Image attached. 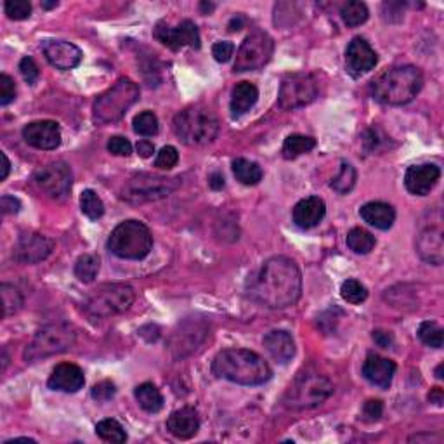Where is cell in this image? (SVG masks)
I'll list each match as a JSON object with an SVG mask.
<instances>
[{
  "mask_svg": "<svg viewBox=\"0 0 444 444\" xmlns=\"http://www.w3.org/2000/svg\"><path fill=\"white\" fill-rule=\"evenodd\" d=\"M248 293L264 307H290L297 304L302 293L300 269L288 257H271L252 278Z\"/></svg>",
  "mask_w": 444,
  "mask_h": 444,
  "instance_id": "6da1fadb",
  "label": "cell"
},
{
  "mask_svg": "<svg viewBox=\"0 0 444 444\" xmlns=\"http://www.w3.org/2000/svg\"><path fill=\"white\" fill-rule=\"evenodd\" d=\"M212 371L219 378L239 385H260L273 377L267 361L248 349H225L219 352L212 363Z\"/></svg>",
  "mask_w": 444,
  "mask_h": 444,
  "instance_id": "7a4b0ae2",
  "label": "cell"
},
{
  "mask_svg": "<svg viewBox=\"0 0 444 444\" xmlns=\"http://www.w3.org/2000/svg\"><path fill=\"white\" fill-rule=\"evenodd\" d=\"M423 75L416 66H394L371 82V94L385 106H401L409 103L422 90Z\"/></svg>",
  "mask_w": 444,
  "mask_h": 444,
  "instance_id": "3957f363",
  "label": "cell"
},
{
  "mask_svg": "<svg viewBox=\"0 0 444 444\" xmlns=\"http://www.w3.org/2000/svg\"><path fill=\"white\" fill-rule=\"evenodd\" d=\"M173 132L187 146H203L219 134V120L208 108L189 106L173 118Z\"/></svg>",
  "mask_w": 444,
  "mask_h": 444,
  "instance_id": "277c9868",
  "label": "cell"
},
{
  "mask_svg": "<svg viewBox=\"0 0 444 444\" xmlns=\"http://www.w3.org/2000/svg\"><path fill=\"white\" fill-rule=\"evenodd\" d=\"M333 394V384L318 371H300L288 385L283 402L291 409H309L323 404Z\"/></svg>",
  "mask_w": 444,
  "mask_h": 444,
  "instance_id": "5b68a950",
  "label": "cell"
},
{
  "mask_svg": "<svg viewBox=\"0 0 444 444\" xmlns=\"http://www.w3.org/2000/svg\"><path fill=\"white\" fill-rule=\"evenodd\" d=\"M139 94L141 90L137 83L132 82L130 78H120L106 92L97 96L92 108L94 121L97 125H106L121 120L128 108L137 103Z\"/></svg>",
  "mask_w": 444,
  "mask_h": 444,
  "instance_id": "8992f818",
  "label": "cell"
},
{
  "mask_svg": "<svg viewBox=\"0 0 444 444\" xmlns=\"http://www.w3.org/2000/svg\"><path fill=\"white\" fill-rule=\"evenodd\" d=\"M151 248V231L139 221L121 222L108 238V250L120 259L141 260L149 255Z\"/></svg>",
  "mask_w": 444,
  "mask_h": 444,
  "instance_id": "52a82bcc",
  "label": "cell"
},
{
  "mask_svg": "<svg viewBox=\"0 0 444 444\" xmlns=\"http://www.w3.org/2000/svg\"><path fill=\"white\" fill-rule=\"evenodd\" d=\"M134 298L135 291L130 284L104 283L87 297L83 307L92 318H110L127 311L134 304Z\"/></svg>",
  "mask_w": 444,
  "mask_h": 444,
  "instance_id": "ba28073f",
  "label": "cell"
},
{
  "mask_svg": "<svg viewBox=\"0 0 444 444\" xmlns=\"http://www.w3.org/2000/svg\"><path fill=\"white\" fill-rule=\"evenodd\" d=\"M76 332L68 323H51L45 325L35 333L33 340L24 350V359L28 363L44 359V357L54 356L68 350L75 343Z\"/></svg>",
  "mask_w": 444,
  "mask_h": 444,
  "instance_id": "9c48e42d",
  "label": "cell"
},
{
  "mask_svg": "<svg viewBox=\"0 0 444 444\" xmlns=\"http://www.w3.org/2000/svg\"><path fill=\"white\" fill-rule=\"evenodd\" d=\"M180 186V177H163L153 173H137L130 177L121 189V200L128 203H148L170 196Z\"/></svg>",
  "mask_w": 444,
  "mask_h": 444,
  "instance_id": "30bf717a",
  "label": "cell"
},
{
  "mask_svg": "<svg viewBox=\"0 0 444 444\" xmlns=\"http://www.w3.org/2000/svg\"><path fill=\"white\" fill-rule=\"evenodd\" d=\"M31 184L38 193L52 200H65L73 186L71 169L65 162H52L35 170L31 176Z\"/></svg>",
  "mask_w": 444,
  "mask_h": 444,
  "instance_id": "8fae6325",
  "label": "cell"
},
{
  "mask_svg": "<svg viewBox=\"0 0 444 444\" xmlns=\"http://www.w3.org/2000/svg\"><path fill=\"white\" fill-rule=\"evenodd\" d=\"M318 96V82L311 73H291L284 76L278 92V103L283 110L307 106Z\"/></svg>",
  "mask_w": 444,
  "mask_h": 444,
  "instance_id": "7c38bea8",
  "label": "cell"
},
{
  "mask_svg": "<svg viewBox=\"0 0 444 444\" xmlns=\"http://www.w3.org/2000/svg\"><path fill=\"white\" fill-rule=\"evenodd\" d=\"M274 51V42L266 31H253L243 40L236 52L234 71H252L269 62Z\"/></svg>",
  "mask_w": 444,
  "mask_h": 444,
  "instance_id": "4fadbf2b",
  "label": "cell"
},
{
  "mask_svg": "<svg viewBox=\"0 0 444 444\" xmlns=\"http://www.w3.org/2000/svg\"><path fill=\"white\" fill-rule=\"evenodd\" d=\"M54 250V241L40 232H24L14 245L12 257L19 264H38Z\"/></svg>",
  "mask_w": 444,
  "mask_h": 444,
  "instance_id": "5bb4252c",
  "label": "cell"
},
{
  "mask_svg": "<svg viewBox=\"0 0 444 444\" xmlns=\"http://www.w3.org/2000/svg\"><path fill=\"white\" fill-rule=\"evenodd\" d=\"M155 37L173 51L184 47V45H189L193 49H200L201 45L200 31H198L196 24L189 19H184L182 23L173 28L169 24L158 23L155 28Z\"/></svg>",
  "mask_w": 444,
  "mask_h": 444,
  "instance_id": "9a60e30c",
  "label": "cell"
},
{
  "mask_svg": "<svg viewBox=\"0 0 444 444\" xmlns=\"http://www.w3.org/2000/svg\"><path fill=\"white\" fill-rule=\"evenodd\" d=\"M378 56L364 38L356 37L349 42L345 49L347 71L352 76H359L363 73L371 71L377 66Z\"/></svg>",
  "mask_w": 444,
  "mask_h": 444,
  "instance_id": "2e32d148",
  "label": "cell"
},
{
  "mask_svg": "<svg viewBox=\"0 0 444 444\" xmlns=\"http://www.w3.org/2000/svg\"><path fill=\"white\" fill-rule=\"evenodd\" d=\"M23 139L31 146V148L56 149L61 144V130L59 125L52 120H38L24 125Z\"/></svg>",
  "mask_w": 444,
  "mask_h": 444,
  "instance_id": "e0dca14e",
  "label": "cell"
},
{
  "mask_svg": "<svg viewBox=\"0 0 444 444\" xmlns=\"http://www.w3.org/2000/svg\"><path fill=\"white\" fill-rule=\"evenodd\" d=\"M441 177L439 166L434 163H422V165H413L406 170L404 186L406 189L416 196H425L434 186L437 184Z\"/></svg>",
  "mask_w": 444,
  "mask_h": 444,
  "instance_id": "ac0fdd59",
  "label": "cell"
},
{
  "mask_svg": "<svg viewBox=\"0 0 444 444\" xmlns=\"http://www.w3.org/2000/svg\"><path fill=\"white\" fill-rule=\"evenodd\" d=\"M44 54L47 61L58 69H71L82 61V51L75 44L65 40L45 42Z\"/></svg>",
  "mask_w": 444,
  "mask_h": 444,
  "instance_id": "d6986e66",
  "label": "cell"
},
{
  "mask_svg": "<svg viewBox=\"0 0 444 444\" xmlns=\"http://www.w3.org/2000/svg\"><path fill=\"white\" fill-rule=\"evenodd\" d=\"M416 252L425 262L441 266L444 260V241H443V229L437 225L423 229L416 238Z\"/></svg>",
  "mask_w": 444,
  "mask_h": 444,
  "instance_id": "ffe728a7",
  "label": "cell"
},
{
  "mask_svg": "<svg viewBox=\"0 0 444 444\" xmlns=\"http://www.w3.org/2000/svg\"><path fill=\"white\" fill-rule=\"evenodd\" d=\"M85 384V377L80 366L73 363H61L52 370L47 385L52 391L78 392Z\"/></svg>",
  "mask_w": 444,
  "mask_h": 444,
  "instance_id": "44dd1931",
  "label": "cell"
},
{
  "mask_svg": "<svg viewBox=\"0 0 444 444\" xmlns=\"http://www.w3.org/2000/svg\"><path fill=\"white\" fill-rule=\"evenodd\" d=\"M395 373L394 361L382 357L378 354H370L363 363V377L370 384L377 385L380 388H388L392 384V378Z\"/></svg>",
  "mask_w": 444,
  "mask_h": 444,
  "instance_id": "7402d4cb",
  "label": "cell"
},
{
  "mask_svg": "<svg viewBox=\"0 0 444 444\" xmlns=\"http://www.w3.org/2000/svg\"><path fill=\"white\" fill-rule=\"evenodd\" d=\"M326 205L319 196H309L298 201L293 208V222L300 229L316 228L325 219Z\"/></svg>",
  "mask_w": 444,
  "mask_h": 444,
  "instance_id": "603a6c76",
  "label": "cell"
},
{
  "mask_svg": "<svg viewBox=\"0 0 444 444\" xmlns=\"http://www.w3.org/2000/svg\"><path fill=\"white\" fill-rule=\"evenodd\" d=\"M198 429H200V418L198 413L189 406L173 411L166 420V430L177 439H191L196 436Z\"/></svg>",
  "mask_w": 444,
  "mask_h": 444,
  "instance_id": "cb8c5ba5",
  "label": "cell"
},
{
  "mask_svg": "<svg viewBox=\"0 0 444 444\" xmlns=\"http://www.w3.org/2000/svg\"><path fill=\"white\" fill-rule=\"evenodd\" d=\"M264 347L269 356L281 364L288 363L295 356V342L290 333L284 330H273L267 333L264 336Z\"/></svg>",
  "mask_w": 444,
  "mask_h": 444,
  "instance_id": "d4e9b609",
  "label": "cell"
},
{
  "mask_svg": "<svg viewBox=\"0 0 444 444\" xmlns=\"http://www.w3.org/2000/svg\"><path fill=\"white\" fill-rule=\"evenodd\" d=\"M359 215L366 224L373 225V228L382 229H391L392 224L395 221V212L394 208L388 203L384 201H370V203H364L359 208Z\"/></svg>",
  "mask_w": 444,
  "mask_h": 444,
  "instance_id": "484cf974",
  "label": "cell"
},
{
  "mask_svg": "<svg viewBox=\"0 0 444 444\" xmlns=\"http://www.w3.org/2000/svg\"><path fill=\"white\" fill-rule=\"evenodd\" d=\"M259 99V89L250 82L236 83L231 94V113L232 117L238 118L245 114L246 111L252 110Z\"/></svg>",
  "mask_w": 444,
  "mask_h": 444,
  "instance_id": "4316f807",
  "label": "cell"
},
{
  "mask_svg": "<svg viewBox=\"0 0 444 444\" xmlns=\"http://www.w3.org/2000/svg\"><path fill=\"white\" fill-rule=\"evenodd\" d=\"M134 395H135V401L139 402V406H141L144 411L158 413L160 409L163 408L162 392L158 391L156 385L149 384V382L137 385V387H135Z\"/></svg>",
  "mask_w": 444,
  "mask_h": 444,
  "instance_id": "83f0119b",
  "label": "cell"
},
{
  "mask_svg": "<svg viewBox=\"0 0 444 444\" xmlns=\"http://www.w3.org/2000/svg\"><path fill=\"white\" fill-rule=\"evenodd\" d=\"M232 173H234L236 179L239 180L245 186H255L262 180V169L259 166V163L250 162L246 158H236L232 162Z\"/></svg>",
  "mask_w": 444,
  "mask_h": 444,
  "instance_id": "f1b7e54d",
  "label": "cell"
},
{
  "mask_svg": "<svg viewBox=\"0 0 444 444\" xmlns=\"http://www.w3.org/2000/svg\"><path fill=\"white\" fill-rule=\"evenodd\" d=\"M316 148V139L309 137V135H300V134H291L284 139L283 142V156L287 160H293L297 156L309 153L311 149Z\"/></svg>",
  "mask_w": 444,
  "mask_h": 444,
  "instance_id": "f546056e",
  "label": "cell"
},
{
  "mask_svg": "<svg viewBox=\"0 0 444 444\" xmlns=\"http://www.w3.org/2000/svg\"><path fill=\"white\" fill-rule=\"evenodd\" d=\"M375 236L371 232H368L366 229L354 228L350 229L349 234H347V246L352 250L354 253H359V255H366L371 250L375 248Z\"/></svg>",
  "mask_w": 444,
  "mask_h": 444,
  "instance_id": "4dcf8cb0",
  "label": "cell"
},
{
  "mask_svg": "<svg viewBox=\"0 0 444 444\" xmlns=\"http://www.w3.org/2000/svg\"><path fill=\"white\" fill-rule=\"evenodd\" d=\"M97 273H99V257L92 255V253L78 257L75 264V276L82 283H92L97 278Z\"/></svg>",
  "mask_w": 444,
  "mask_h": 444,
  "instance_id": "1f68e13d",
  "label": "cell"
},
{
  "mask_svg": "<svg viewBox=\"0 0 444 444\" xmlns=\"http://www.w3.org/2000/svg\"><path fill=\"white\" fill-rule=\"evenodd\" d=\"M340 16H342L343 23H345L347 26L354 28V26H359V24L366 23L370 12H368L366 3L352 0V2H347L345 6H342V9H340Z\"/></svg>",
  "mask_w": 444,
  "mask_h": 444,
  "instance_id": "d6a6232c",
  "label": "cell"
},
{
  "mask_svg": "<svg viewBox=\"0 0 444 444\" xmlns=\"http://www.w3.org/2000/svg\"><path fill=\"white\" fill-rule=\"evenodd\" d=\"M356 177H357L356 169H354L350 163L342 162V165H340V172L336 173V177H333L330 186H332V189L336 191L339 194H347L350 189H352L354 184H356Z\"/></svg>",
  "mask_w": 444,
  "mask_h": 444,
  "instance_id": "836d02e7",
  "label": "cell"
},
{
  "mask_svg": "<svg viewBox=\"0 0 444 444\" xmlns=\"http://www.w3.org/2000/svg\"><path fill=\"white\" fill-rule=\"evenodd\" d=\"M96 434L101 437L103 441H108V443H125L127 441V434H125L123 427L117 422V420H101L96 425Z\"/></svg>",
  "mask_w": 444,
  "mask_h": 444,
  "instance_id": "e575fe53",
  "label": "cell"
},
{
  "mask_svg": "<svg viewBox=\"0 0 444 444\" xmlns=\"http://www.w3.org/2000/svg\"><path fill=\"white\" fill-rule=\"evenodd\" d=\"M0 295H2V305H3V316L16 314L24 304V298L21 291L16 287L9 283L0 284Z\"/></svg>",
  "mask_w": 444,
  "mask_h": 444,
  "instance_id": "d590c367",
  "label": "cell"
},
{
  "mask_svg": "<svg viewBox=\"0 0 444 444\" xmlns=\"http://www.w3.org/2000/svg\"><path fill=\"white\" fill-rule=\"evenodd\" d=\"M80 208H82V214L92 219V221H97L104 214V203L92 189H85L82 193V196H80Z\"/></svg>",
  "mask_w": 444,
  "mask_h": 444,
  "instance_id": "8d00e7d4",
  "label": "cell"
},
{
  "mask_svg": "<svg viewBox=\"0 0 444 444\" xmlns=\"http://www.w3.org/2000/svg\"><path fill=\"white\" fill-rule=\"evenodd\" d=\"M443 328L434 321H423L418 326V339L425 345L434 347V349H441L443 347Z\"/></svg>",
  "mask_w": 444,
  "mask_h": 444,
  "instance_id": "74e56055",
  "label": "cell"
},
{
  "mask_svg": "<svg viewBox=\"0 0 444 444\" xmlns=\"http://www.w3.org/2000/svg\"><path fill=\"white\" fill-rule=\"evenodd\" d=\"M134 132L144 137H151L158 132V118L153 111H142L134 118Z\"/></svg>",
  "mask_w": 444,
  "mask_h": 444,
  "instance_id": "f35d334b",
  "label": "cell"
},
{
  "mask_svg": "<svg viewBox=\"0 0 444 444\" xmlns=\"http://www.w3.org/2000/svg\"><path fill=\"white\" fill-rule=\"evenodd\" d=\"M340 295H342L343 300H347L349 304H361V302L366 300L368 290L366 287L361 284L357 280H347L342 283Z\"/></svg>",
  "mask_w": 444,
  "mask_h": 444,
  "instance_id": "ab89813d",
  "label": "cell"
},
{
  "mask_svg": "<svg viewBox=\"0 0 444 444\" xmlns=\"http://www.w3.org/2000/svg\"><path fill=\"white\" fill-rule=\"evenodd\" d=\"M3 9H6V14L14 21H21L30 17L31 14V3L28 0H7L3 3Z\"/></svg>",
  "mask_w": 444,
  "mask_h": 444,
  "instance_id": "60d3db41",
  "label": "cell"
},
{
  "mask_svg": "<svg viewBox=\"0 0 444 444\" xmlns=\"http://www.w3.org/2000/svg\"><path fill=\"white\" fill-rule=\"evenodd\" d=\"M177 162H179V153H177V149L173 148V146H165V148L160 149V153L156 155L155 166L163 170H170L172 166L177 165Z\"/></svg>",
  "mask_w": 444,
  "mask_h": 444,
  "instance_id": "b9f144b4",
  "label": "cell"
},
{
  "mask_svg": "<svg viewBox=\"0 0 444 444\" xmlns=\"http://www.w3.org/2000/svg\"><path fill=\"white\" fill-rule=\"evenodd\" d=\"M14 97H16V85H14V80L9 75L2 73L0 75V104L7 106L9 103H12Z\"/></svg>",
  "mask_w": 444,
  "mask_h": 444,
  "instance_id": "7bdbcfd3",
  "label": "cell"
},
{
  "mask_svg": "<svg viewBox=\"0 0 444 444\" xmlns=\"http://www.w3.org/2000/svg\"><path fill=\"white\" fill-rule=\"evenodd\" d=\"M108 151L117 156H128L132 153V144L128 139L121 137V135H113L108 141Z\"/></svg>",
  "mask_w": 444,
  "mask_h": 444,
  "instance_id": "ee69618b",
  "label": "cell"
},
{
  "mask_svg": "<svg viewBox=\"0 0 444 444\" xmlns=\"http://www.w3.org/2000/svg\"><path fill=\"white\" fill-rule=\"evenodd\" d=\"M114 394H117V388H114L113 382L110 380H103L92 387V398L96 399V401H110Z\"/></svg>",
  "mask_w": 444,
  "mask_h": 444,
  "instance_id": "f6af8a7d",
  "label": "cell"
},
{
  "mask_svg": "<svg viewBox=\"0 0 444 444\" xmlns=\"http://www.w3.org/2000/svg\"><path fill=\"white\" fill-rule=\"evenodd\" d=\"M19 71H21V75H23V78L26 80V82L30 83V85H33V83L38 80V76H40V71H38L37 62H35L31 58H23V59H21Z\"/></svg>",
  "mask_w": 444,
  "mask_h": 444,
  "instance_id": "bcb514c9",
  "label": "cell"
},
{
  "mask_svg": "<svg viewBox=\"0 0 444 444\" xmlns=\"http://www.w3.org/2000/svg\"><path fill=\"white\" fill-rule=\"evenodd\" d=\"M382 413H384V404L380 399H368L363 406V418L366 422H377L380 420Z\"/></svg>",
  "mask_w": 444,
  "mask_h": 444,
  "instance_id": "7dc6e473",
  "label": "cell"
},
{
  "mask_svg": "<svg viewBox=\"0 0 444 444\" xmlns=\"http://www.w3.org/2000/svg\"><path fill=\"white\" fill-rule=\"evenodd\" d=\"M212 54H214L215 61L228 62L232 58V54H234V45L231 42H217L212 47Z\"/></svg>",
  "mask_w": 444,
  "mask_h": 444,
  "instance_id": "c3c4849f",
  "label": "cell"
},
{
  "mask_svg": "<svg viewBox=\"0 0 444 444\" xmlns=\"http://www.w3.org/2000/svg\"><path fill=\"white\" fill-rule=\"evenodd\" d=\"M402 9H404V3L401 2H385L384 3V19L385 21H401L402 19Z\"/></svg>",
  "mask_w": 444,
  "mask_h": 444,
  "instance_id": "681fc988",
  "label": "cell"
},
{
  "mask_svg": "<svg viewBox=\"0 0 444 444\" xmlns=\"http://www.w3.org/2000/svg\"><path fill=\"white\" fill-rule=\"evenodd\" d=\"M0 208H2V214H17L21 208V203L17 198L14 196H9V194H6V196H2V200H0Z\"/></svg>",
  "mask_w": 444,
  "mask_h": 444,
  "instance_id": "f907efd6",
  "label": "cell"
},
{
  "mask_svg": "<svg viewBox=\"0 0 444 444\" xmlns=\"http://www.w3.org/2000/svg\"><path fill=\"white\" fill-rule=\"evenodd\" d=\"M373 340L378 347L382 349H388L394 343V336L391 332H385V330H375L373 332Z\"/></svg>",
  "mask_w": 444,
  "mask_h": 444,
  "instance_id": "816d5d0a",
  "label": "cell"
},
{
  "mask_svg": "<svg viewBox=\"0 0 444 444\" xmlns=\"http://www.w3.org/2000/svg\"><path fill=\"white\" fill-rule=\"evenodd\" d=\"M135 149H137L139 156H142V158H149V156L155 153V144H153L151 141H148V139H142V141H139L137 144H135Z\"/></svg>",
  "mask_w": 444,
  "mask_h": 444,
  "instance_id": "f5cc1de1",
  "label": "cell"
},
{
  "mask_svg": "<svg viewBox=\"0 0 444 444\" xmlns=\"http://www.w3.org/2000/svg\"><path fill=\"white\" fill-rule=\"evenodd\" d=\"M208 184H210L212 189H222L224 187V177H222V173L219 172H214L210 177H208Z\"/></svg>",
  "mask_w": 444,
  "mask_h": 444,
  "instance_id": "db71d44e",
  "label": "cell"
},
{
  "mask_svg": "<svg viewBox=\"0 0 444 444\" xmlns=\"http://www.w3.org/2000/svg\"><path fill=\"white\" fill-rule=\"evenodd\" d=\"M443 399H444V394H443V388L441 387H436L430 391L429 394V401L434 402V404L437 406H443Z\"/></svg>",
  "mask_w": 444,
  "mask_h": 444,
  "instance_id": "11a10c76",
  "label": "cell"
},
{
  "mask_svg": "<svg viewBox=\"0 0 444 444\" xmlns=\"http://www.w3.org/2000/svg\"><path fill=\"white\" fill-rule=\"evenodd\" d=\"M0 156H2V176H0V179H7V176H9V170H10V163H9V158H7L6 153H0Z\"/></svg>",
  "mask_w": 444,
  "mask_h": 444,
  "instance_id": "9f6ffc18",
  "label": "cell"
},
{
  "mask_svg": "<svg viewBox=\"0 0 444 444\" xmlns=\"http://www.w3.org/2000/svg\"><path fill=\"white\" fill-rule=\"evenodd\" d=\"M408 441H409V443H413V441H416V443H420V441H439V437L430 436V434H418V436L409 437Z\"/></svg>",
  "mask_w": 444,
  "mask_h": 444,
  "instance_id": "6f0895ef",
  "label": "cell"
},
{
  "mask_svg": "<svg viewBox=\"0 0 444 444\" xmlns=\"http://www.w3.org/2000/svg\"><path fill=\"white\" fill-rule=\"evenodd\" d=\"M241 24H243L241 17H232L231 23H229V30H231V31L241 30Z\"/></svg>",
  "mask_w": 444,
  "mask_h": 444,
  "instance_id": "680465c9",
  "label": "cell"
},
{
  "mask_svg": "<svg viewBox=\"0 0 444 444\" xmlns=\"http://www.w3.org/2000/svg\"><path fill=\"white\" fill-rule=\"evenodd\" d=\"M19 441H24V443H35V439H30V437H14V439L6 441L3 444H12V443H19Z\"/></svg>",
  "mask_w": 444,
  "mask_h": 444,
  "instance_id": "91938a15",
  "label": "cell"
},
{
  "mask_svg": "<svg viewBox=\"0 0 444 444\" xmlns=\"http://www.w3.org/2000/svg\"><path fill=\"white\" fill-rule=\"evenodd\" d=\"M200 7H201V10H203L205 14H208L210 12L212 9H214V3H207V2H201L200 3Z\"/></svg>",
  "mask_w": 444,
  "mask_h": 444,
  "instance_id": "94428289",
  "label": "cell"
},
{
  "mask_svg": "<svg viewBox=\"0 0 444 444\" xmlns=\"http://www.w3.org/2000/svg\"><path fill=\"white\" fill-rule=\"evenodd\" d=\"M42 6H44L45 9H52V7L58 6V2H56V0H54V2H42Z\"/></svg>",
  "mask_w": 444,
  "mask_h": 444,
  "instance_id": "6125c7cd",
  "label": "cell"
},
{
  "mask_svg": "<svg viewBox=\"0 0 444 444\" xmlns=\"http://www.w3.org/2000/svg\"><path fill=\"white\" fill-rule=\"evenodd\" d=\"M436 377H437V378H443V377H444V375H443V364H439V366H437Z\"/></svg>",
  "mask_w": 444,
  "mask_h": 444,
  "instance_id": "be15d7a7",
  "label": "cell"
}]
</instances>
